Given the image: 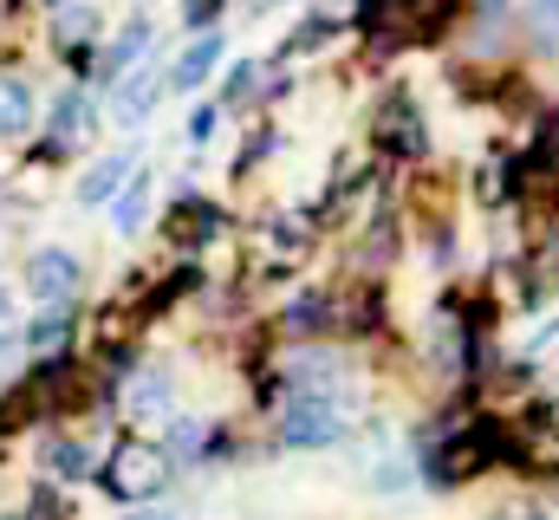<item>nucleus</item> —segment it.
<instances>
[{
  "label": "nucleus",
  "mask_w": 559,
  "mask_h": 520,
  "mask_svg": "<svg viewBox=\"0 0 559 520\" xmlns=\"http://www.w3.org/2000/svg\"><path fill=\"white\" fill-rule=\"evenodd\" d=\"M163 482H169V449H156V442H118L105 462L111 501H150V495H163Z\"/></svg>",
  "instance_id": "1"
},
{
  "label": "nucleus",
  "mask_w": 559,
  "mask_h": 520,
  "mask_svg": "<svg viewBox=\"0 0 559 520\" xmlns=\"http://www.w3.org/2000/svg\"><path fill=\"white\" fill-rule=\"evenodd\" d=\"M338 429H345L338 390H293L286 410H280V436H286L293 449H325Z\"/></svg>",
  "instance_id": "2"
},
{
  "label": "nucleus",
  "mask_w": 559,
  "mask_h": 520,
  "mask_svg": "<svg viewBox=\"0 0 559 520\" xmlns=\"http://www.w3.org/2000/svg\"><path fill=\"white\" fill-rule=\"evenodd\" d=\"M495 456H501V429H495V423H475V429H462L455 442H442V449L429 456V475L449 488V482H468V475H481Z\"/></svg>",
  "instance_id": "3"
},
{
  "label": "nucleus",
  "mask_w": 559,
  "mask_h": 520,
  "mask_svg": "<svg viewBox=\"0 0 559 520\" xmlns=\"http://www.w3.org/2000/svg\"><path fill=\"white\" fill-rule=\"evenodd\" d=\"M26 286H33L46 306H66V299L79 293V260L66 255V248H39V255L26 260Z\"/></svg>",
  "instance_id": "4"
},
{
  "label": "nucleus",
  "mask_w": 559,
  "mask_h": 520,
  "mask_svg": "<svg viewBox=\"0 0 559 520\" xmlns=\"http://www.w3.org/2000/svg\"><path fill=\"white\" fill-rule=\"evenodd\" d=\"M156 98H163V79L156 72H124L118 79V98H111V111H118V125L138 130L150 111H156Z\"/></svg>",
  "instance_id": "5"
},
{
  "label": "nucleus",
  "mask_w": 559,
  "mask_h": 520,
  "mask_svg": "<svg viewBox=\"0 0 559 520\" xmlns=\"http://www.w3.org/2000/svg\"><path fill=\"white\" fill-rule=\"evenodd\" d=\"M215 59H222V33H202V39H189V46H182V59L169 66V79H163V85H176V92H195V85L215 72Z\"/></svg>",
  "instance_id": "6"
},
{
  "label": "nucleus",
  "mask_w": 559,
  "mask_h": 520,
  "mask_svg": "<svg viewBox=\"0 0 559 520\" xmlns=\"http://www.w3.org/2000/svg\"><path fill=\"white\" fill-rule=\"evenodd\" d=\"M92 118H98V111H92V92L72 85V92L59 98V111H52V150H79V143L92 137Z\"/></svg>",
  "instance_id": "7"
},
{
  "label": "nucleus",
  "mask_w": 559,
  "mask_h": 520,
  "mask_svg": "<svg viewBox=\"0 0 559 520\" xmlns=\"http://www.w3.org/2000/svg\"><path fill=\"white\" fill-rule=\"evenodd\" d=\"M124 176H131V156H98V163L85 169V182H79V202H85V209L111 202V196L124 189Z\"/></svg>",
  "instance_id": "8"
},
{
  "label": "nucleus",
  "mask_w": 559,
  "mask_h": 520,
  "mask_svg": "<svg viewBox=\"0 0 559 520\" xmlns=\"http://www.w3.org/2000/svg\"><path fill=\"white\" fill-rule=\"evenodd\" d=\"M26 125H33V85L0 72V137H26Z\"/></svg>",
  "instance_id": "9"
},
{
  "label": "nucleus",
  "mask_w": 559,
  "mask_h": 520,
  "mask_svg": "<svg viewBox=\"0 0 559 520\" xmlns=\"http://www.w3.org/2000/svg\"><path fill=\"white\" fill-rule=\"evenodd\" d=\"M378 137H384L391 150H423V125H417V111H411L404 98H391V105H384V118H378Z\"/></svg>",
  "instance_id": "10"
},
{
  "label": "nucleus",
  "mask_w": 559,
  "mask_h": 520,
  "mask_svg": "<svg viewBox=\"0 0 559 520\" xmlns=\"http://www.w3.org/2000/svg\"><path fill=\"white\" fill-rule=\"evenodd\" d=\"M66 339H72V312L66 306H52L46 319H33V332H26V345L39 352V358H59L66 352Z\"/></svg>",
  "instance_id": "11"
},
{
  "label": "nucleus",
  "mask_w": 559,
  "mask_h": 520,
  "mask_svg": "<svg viewBox=\"0 0 559 520\" xmlns=\"http://www.w3.org/2000/svg\"><path fill=\"white\" fill-rule=\"evenodd\" d=\"M111 202H118V228H124V235H138V228H143V209H150V176H138V169H131V176H124V189H118Z\"/></svg>",
  "instance_id": "12"
},
{
  "label": "nucleus",
  "mask_w": 559,
  "mask_h": 520,
  "mask_svg": "<svg viewBox=\"0 0 559 520\" xmlns=\"http://www.w3.org/2000/svg\"><path fill=\"white\" fill-rule=\"evenodd\" d=\"M449 13H455V0H404V26H411V39H429Z\"/></svg>",
  "instance_id": "13"
},
{
  "label": "nucleus",
  "mask_w": 559,
  "mask_h": 520,
  "mask_svg": "<svg viewBox=\"0 0 559 520\" xmlns=\"http://www.w3.org/2000/svg\"><path fill=\"white\" fill-rule=\"evenodd\" d=\"M215 222H222V215H215L209 202H182L176 222H169V235H176V241H189V235H215Z\"/></svg>",
  "instance_id": "14"
},
{
  "label": "nucleus",
  "mask_w": 559,
  "mask_h": 520,
  "mask_svg": "<svg viewBox=\"0 0 559 520\" xmlns=\"http://www.w3.org/2000/svg\"><path fill=\"white\" fill-rule=\"evenodd\" d=\"M163 403H169V378H163V371H143L138 385H131V410H163Z\"/></svg>",
  "instance_id": "15"
},
{
  "label": "nucleus",
  "mask_w": 559,
  "mask_h": 520,
  "mask_svg": "<svg viewBox=\"0 0 559 520\" xmlns=\"http://www.w3.org/2000/svg\"><path fill=\"white\" fill-rule=\"evenodd\" d=\"M46 462H52L59 475H92V456H85L79 442H52V449H46Z\"/></svg>",
  "instance_id": "16"
},
{
  "label": "nucleus",
  "mask_w": 559,
  "mask_h": 520,
  "mask_svg": "<svg viewBox=\"0 0 559 520\" xmlns=\"http://www.w3.org/2000/svg\"><path fill=\"white\" fill-rule=\"evenodd\" d=\"M527 26H534V39H540V46H559V0H534Z\"/></svg>",
  "instance_id": "17"
},
{
  "label": "nucleus",
  "mask_w": 559,
  "mask_h": 520,
  "mask_svg": "<svg viewBox=\"0 0 559 520\" xmlns=\"http://www.w3.org/2000/svg\"><path fill=\"white\" fill-rule=\"evenodd\" d=\"M143 46H150V26H124V39H118V46H111V72H124V66H131V59H138Z\"/></svg>",
  "instance_id": "18"
},
{
  "label": "nucleus",
  "mask_w": 559,
  "mask_h": 520,
  "mask_svg": "<svg viewBox=\"0 0 559 520\" xmlns=\"http://www.w3.org/2000/svg\"><path fill=\"white\" fill-rule=\"evenodd\" d=\"M59 33H66V39H85V33H98V13H92V7H66V13H59Z\"/></svg>",
  "instance_id": "19"
},
{
  "label": "nucleus",
  "mask_w": 559,
  "mask_h": 520,
  "mask_svg": "<svg viewBox=\"0 0 559 520\" xmlns=\"http://www.w3.org/2000/svg\"><path fill=\"white\" fill-rule=\"evenodd\" d=\"M202 442H209V423H176V449L182 456H202Z\"/></svg>",
  "instance_id": "20"
},
{
  "label": "nucleus",
  "mask_w": 559,
  "mask_h": 520,
  "mask_svg": "<svg viewBox=\"0 0 559 520\" xmlns=\"http://www.w3.org/2000/svg\"><path fill=\"white\" fill-rule=\"evenodd\" d=\"M209 130H215V105H202V111H189V143H209Z\"/></svg>",
  "instance_id": "21"
},
{
  "label": "nucleus",
  "mask_w": 559,
  "mask_h": 520,
  "mask_svg": "<svg viewBox=\"0 0 559 520\" xmlns=\"http://www.w3.org/2000/svg\"><path fill=\"white\" fill-rule=\"evenodd\" d=\"M7 306H13V299H7V293H0V319H7Z\"/></svg>",
  "instance_id": "22"
},
{
  "label": "nucleus",
  "mask_w": 559,
  "mask_h": 520,
  "mask_svg": "<svg viewBox=\"0 0 559 520\" xmlns=\"http://www.w3.org/2000/svg\"><path fill=\"white\" fill-rule=\"evenodd\" d=\"M143 520H156V515H143Z\"/></svg>",
  "instance_id": "23"
}]
</instances>
